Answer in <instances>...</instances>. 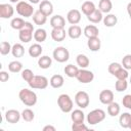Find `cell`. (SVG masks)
Returning a JSON list of instances; mask_svg holds the SVG:
<instances>
[{
  "label": "cell",
  "instance_id": "9c48e42d",
  "mask_svg": "<svg viewBox=\"0 0 131 131\" xmlns=\"http://www.w3.org/2000/svg\"><path fill=\"white\" fill-rule=\"evenodd\" d=\"M76 79L78 80V82H80L82 84H87V83H90V82L93 81L94 74L89 70L80 69L78 74H77V76H76Z\"/></svg>",
  "mask_w": 131,
  "mask_h": 131
},
{
  "label": "cell",
  "instance_id": "ac0fdd59",
  "mask_svg": "<svg viewBox=\"0 0 131 131\" xmlns=\"http://www.w3.org/2000/svg\"><path fill=\"white\" fill-rule=\"evenodd\" d=\"M28 52H29V55L31 56V57H39V56H41V54H42V52H43V48H42V46L40 45V43H34V44H32L30 47H29V50H28Z\"/></svg>",
  "mask_w": 131,
  "mask_h": 131
},
{
  "label": "cell",
  "instance_id": "ee69618b",
  "mask_svg": "<svg viewBox=\"0 0 131 131\" xmlns=\"http://www.w3.org/2000/svg\"><path fill=\"white\" fill-rule=\"evenodd\" d=\"M122 67L126 70H131V54H126L122 58Z\"/></svg>",
  "mask_w": 131,
  "mask_h": 131
},
{
  "label": "cell",
  "instance_id": "ba28073f",
  "mask_svg": "<svg viewBox=\"0 0 131 131\" xmlns=\"http://www.w3.org/2000/svg\"><path fill=\"white\" fill-rule=\"evenodd\" d=\"M75 102L80 108H86L89 105L90 98L87 92L85 91H78L75 95Z\"/></svg>",
  "mask_w": 131,
  "mask_h": 131
},
{
  "label": "cell",
  "instance_id": "74e56055",
  "mask_svg": "<svg viewBox=\"0 0 131 131\" xmlns=\"http://www.w3.org/2000/svg\"><path fill=\"white\" fill-rule=\"evenodd\" d=\"M128 88V82L127 80H119L117 79L115 83V89L117 92H123Z\"/></svg>",
  "mask_w": 131,
  "mask_h": 131
},
{
  "label": "cell",
  "instance_id": "83f0119b",
  "mask_svg": "<svg viewBox=\"0 0 131 131\" xmlns=\"http://www.w3.org/2000/svg\"><path fill=\"white\" fill-rule=\"evenodd\" d=\"M87 19H88L90 23H92V24H98V23H100V21L103 19L102 12H101L99 9H96V10H94L91 14H89V15L87 16Z\"/></svg>",
  "mask_w": 131,
  "mask_h": 131
},
{
  "label": "cell",
  "instance_id": "8fae6325",
  "mask_svg": "<svg viewBox=\"0 0 131 131\" xmlns=\"http://www.w3.org/2000/svg\"><path fill=\"white\" fill-rule=\"evenodd\" d=\"M67 35L68 32H66L64 28H53L51 31V38L55 42H62Z\"/></svg>",
  "mask_w": 131,
  "mask_h": 131
},
{
  "label": "cell",
  "instance_id": "e0dca14e",
  "mask_svg": "<svg viewBox=\"0 0 131 131\" xmlns=\"http://www.w3.org/2000/svg\"><path fill=\"white\" fill-rule=\"evenodd\" d=\"M49 84H50V86H51L52 88L58 89V88H60V87L63 86V84H64V79H63V77H62L61 75H57V74H56V75H53V76L50 78Z\"/></svg>",
  "mask_w": 131,
  "mask_h": 131
},
{
  "label": "cell",
  "instance_id": "f35d334b",
  "mask_svg": "<svg viewBox=\"0 0 131 131\" xmlns=\"http://www.w3.org/2000/svg\"><path fill=\"white\" fill-rule=\"evenodd\" d=\"M11 49H12V46L9 42L7 41H2L1 44H0V53L2 55H7L8 53L11 52Z\"/></svg>",
  "mask_w": 131,
  "mask_h": 131
},
{
  "label": "cell",
  "instance_id": "44dd1931",
  "mask_svg": "<svg viewBox=\"0 0 131 131\" xmlns=\"http://www.w3.org/2000/svg\"><path fill=\"white\" fill-rule=\"evenodd\" d=\"M87 46L88 48L93 51V52H96L100 49V46H101V42L99 40L98 37H93V38H88V41H87Z\"/></svg>",
  "mask_w": 131,
  "mask_h": 131
},
{
  "label": "cell",
  "instance_id": "836d02e7",
  "mask_svg": "<svg viewBox=\"0 0 131 131\" xmlns=\"http://www.w3.org/2000/svg\"><path fill=\"white\" fill-rule=\"evenodd\" d=\"M11 54L14 57H21L25 54V48H24L23 44H20V43L13 44L12 49H11Z\"/></svg>",
  "mask_w": 131,
  "mask_h": 131
},
{
  "label": "cell",
  "instance_id": "7a4b0ae2",
  "mask_svg": "<svg viewBox=\"0 0 131 131\" xmlns=\"http://www.w3.org/2000/svg\"><path fill=\"white\" fill-rule=\"evenodd\" d=\"M34 32L35 29L33 24L30 21H26L24 28L18 33V38L23 43H29L34 38Z\"/></svg>",
  "mask_w": 131,
  "mask_h": 131
},
{
  "label": "cell",
  "instance_id": "cb8c5ba5",
  "mask_svg": "<svg viewBox=\"0 0 131 131\" xmlns=\"http://www.w3.org/2000/svg\"><path fill=\"white\" fill-rule=\"evenodd\" d=\"M71 119L73 121V123H77V122H84L85 120V114L84 112L82 111V108H77V110H74L72 111V114H71Z\"/></svg>",
  "mask_w": 131,
  "mask_h": 131
},
{
  "label": "cell",
  "instance_id": "7c38bea8",
  "mask_svg": "<svg viewBox=\"0 0 131 131\" xmlns=\"http://www.w3.org/2000/svg\"><path fill=\"white\" fill-rule=\"evenodd\" d=\"M98 99L102 104H106L107 105V104H110L111 102L114 101V93L110 89H104L99 93Z\"/></svg>",
  "mask_w": 131,
  "mask_h": 131
},
{
  "label": "cell",
  "instance_id": "8992f818",
  "mask_svg": "<svg viewBox=\"0 0 131 131\" xmlns=\"http://www.w3.org/2000/svg\"><path fill=\"white\" fill-rule=\"evenodd\" d=\"M28 84L32 89H45L48 86L49 81L45 76H39V75L36 76L35 75L34 78Z\"/></svg>",
  "mask_w": 131,
  "mask_h": 131
},
{
  "label": "cell",
  "instance_id": "8d00e7d4",
  "mask_svg": "<svg viewBox=\"0 0 131 131\" xmlns=\"http://www.w3.org/2000/svg\"><path fill=\"white\" fill-rule=\"evenodd\" d=\"M21 119L26 122H32L35 119V113L31 108H25L21 112Z\"/></svg>",
  "mask_w": 131,
  "mask_h": 131
},
{
  "label": "cell",
  "instance_id": "f6af8a7d",
  "mask_svg": "<svg viewBox=\"0 0 131 131\" xmlns=\"http://www.w3.org/2000/svg\"><path fill=\"white\" fill-rule=\"evenodd\" d=\"M122 104L124 107L131 110V94H127L122 98Z\"/></svg>",
  "mask_w": 131,
  "mask_h": 131
},
{
  "label": "cell",
  "instance_id": "5b68a950",
  "mask_svg": "<svg viewBox=\"0 0 131 131\" xmlns=\"http://www.w3.org/2000/svg\"><path fill=\"white\" fill-rule=\"evenodd\" d=\"M16 12L23 17H31L35 11L32 6V3L19 1L18 3H16Z\"/></svg>",
  "mask_w": 131,
  "mask_h": 131
},
{
  "label": "cell",
  "instance_id": "52a82bcc",
  "mask_svg": "<svg viewBox=\"0 0 131 131\" xmlns=\"http://www.w3.org/2000/svg\"><path fill=\"white\" fill-rule=\"evenodd\" d=\"M53 58L57 62H66L70 58V52L69 50L63 46H58L53 50Z\"/></svg>",
  "mask_w": 131,
  "mask_h": 131
},
{
  "label": "cell",
  "instance_id": "f546056e",
  "mask_svg": "<svg viewBox=\"0 0 131 131\" xmlns=\"http://www.w3.org/2000/svg\"><path fill=\"white\" fill-rule=\"evenodd\" d=\"M76 62H77L78 67H80L81 69H86L89 66L90 60H89V58H88L87 55L80 53V54H78L76 56Z\"/></svg>",
  "mask_w": 131,
  "mask_h": 131
},
{
  "label": "cell",
  "instance_id": "7dc6e473",
  "mask_svg": "<svg viewBox=\"0 0 131 131\" xmlns=\"http://www.w3.org/2000/svg\"><path fill=\"white\" fill-rule=\"evenodd\" d=\"M43 131H55V127L52 125H46L43 127Z\"/></svg>",
  "mask_w": 131,
  "mask_h": 131
},
{
  "label": "cell",
  "instance_id": "277c9868",
  "mask_svg": "<svg viewBox=\"0 0 131 131\" xmlns=\"http://www.w3.org/2000/svg\"><path fill=\"white\" fill-rule=\"evenodd\" d=\"M57 104H58V107L60 108V111L63 113H70L73 111L74 102L68 94H64V93L60 94L57 97Z\"/></svg>",
  "mask_w": 131,
  "mask_h": 131
},
{
  "label": "cell",
  "instance_id": "ffe728a7",
  "mask_svg": "<svg viewBox=\"0 0 131 131\" xmlns=\"http://www.w3.org/2000/svg\"><path fill=\"white\" fill-rule=\"evenodd\" d=\"M68 36L71 39H78L80 38V36L82 35V29L78 26V25H72L69 29H68Z\"/></svg>",
  "mask_w": 131,
  "mask_h": 131
},
{
  "label": "cell",
  "instance_id": "ab89813d",
  "mask_svg": "<svg viewBox=\"0 0 131 131\" xmlns=\"http://www.w3.org/2000/svg\"><path fill=\"white\" fill-rule=\"evenodd\" d=\"M34 73H33V71L31 70V69H25V70H23L21 71V78L26 81V82H30L33 78H34Z\"/></svg>",
  "mask_w": 131,
  "mask_h": 131
},
{
  "label": "cell",
  "instance_id": "7bdbcfd3",
  "mask_svg": "<svg viewBox=\"0 0 131 131\" xmlns=\"http://www.w3.org/2000/svg\"><path fill=\"white\" fill-rule=\"evenodd\" d=\"M121 68H122V64L121 63H119V62H112V63H110L108 68H107V71H108V73L111 75L114 76Z\"/></svg>",
  "mask_w": 131,
  "mask_h": 131
},
{
  "label": "cell",
  "instance_id": "f5cc1de1",
  "mask_svg": "<svg viewBox=\"0 0 131 131\" xmlns=\"http://www.w3.org/2000/svg\"><path fill=\"white\" fill-rule=\"evenodd\" d=\"M130 84H131V77H130Z\"/></svg>",
  "mask_w": 131,
  "mask_h": 131
},
{
  "label": "cell",
  "instance_id": "60d3db41",
  "mask_svg": "<svg viewBox=\"0 0 131 131\" xmlns=\"http://www.w3.org/2000/svg\"><path fill=\"white\" fill-rule=\"evenodd\" d=\"M117 79H119V80H127V78L129 77V74H128V70H126V69H124L123 67L114 75Z\"/></svg>",
  "mask_w": 131,
  "mask_h": 131
},
{
  "label": "cell",
  "instance_id": "d590c367",
  "mask_svg": "<svg viewBox=\"0 0 131 131\" xmlns=\"http://www.w3.org/2000/svg\"><path fill=\"white\" fill-rule=\"evenodd\" d=\"M8 70L11 73H19L23 71V63L18 60L10 61L8 64Z\"/></svg>",
  "mask_w": 131,
  "mask_h": 131
},
{
  "label": "cell",
  "instance_id": "d4e9b609",
  "mask_svg": "<svg viewBox=\"0 0 131 131\" xmlns=\"http://www.w3.org/2000/svg\"><path fill=\"white\" fill-rule=\"evenodd\" d=\"M102 21H103V25H104L105 27L112 28V27H114V26L117 25V23H118V17H117V15H115V14L106 13V15L103 16Z\"/></svg>",
  "mask_w": 131,
  "mask_h": 131
},
{
  "label": "cell",
  "instance_id": "681fc988",
  "mask_svg": "<svg viewBox=\"0 0 131 131\" xmlns=\"http://www.w3.org/2000/svg\"><path fill=\"white\" fill-rule=\"evenodd\" d=\"M29 2L32 4H37V3H40L41 0H29Z\"/></svg>",
  "mask_w": 131,
  "mask_h": 131
},
{
  "label": "cell",
  "instance_id": "2e32d148",
  "mask_svg": "<svg viewBox=\"0 0 131 131\" xmlns=\"http://www.w3.org/2000/svg\"><path fill=\"white\" fill-rule=\"evenodd\" d=\"M50 26L52 27V29L53 28H64L66 19L62 15H59V14L53 15L50 18Z\"/></svg>",
  "mask_w": 131,
  "mask_h": 131
},
{
  "label": "cell",
  "instance_id": "5bb4252c",
  "mask_svg": "<svg viewBox=\"0 0 131 131\" xmlns=\"http://www.w3.org/2000/svg\"><path fill=\"white\" fill-rule=\"evenodd\" d=\"M39 10L46 16H50L53 13V4L49 0H42L39 4Z\"/></svg>",
  "mask_w": 131,
  "mask_h": 131
},
{
  "label": "cell",
  "instance_id": "b9f144b4",
  "mask_svg": "<svg viewBox=\"0 0 131 131\" xmlns=\"http://www.w3.org/2000/svg\"><path fill=\"white\" fill-rule=\"evenodd\" d=\"M72 130L73 131H87L88 126L85 125L84 122H77V123H73Z\"/></svg>",
  "mask_w": 131,
  "mask_h": 131
},
{
  "label": "cell",
  "instance_id": "f1b7e54d",
  "mask_svg": "<svg viewBox=\"0 0 131 131\" xmlns=\"http://www.w3.org/2000/svg\"><path fill=\"white\" fill-rule=\"evenodd\" d=\"M47 38V33L44 29L42 28H39L37 30H35L34 32V40L37 42V43H42L46 40Z\"/></svg>",
  "mask_w": 131,
  "mask_h": 131
},
{
  "label": "cell",
  "instance_id": "1f68e13d",
  "mask_svg": "<svg viewBox=\"0 0 131 131\" xmlns=\"http://www.w3.org/2000/svg\"><path fill=\"white\" fill-rule=\"evenodd\" d=\"M121 112V106L118 102H111L110 104H107V114L111 117H117Z\"/></svg>",
  "mask_w": 131,
  "mask_h": 131
},
{
  "label": "cell",
  "instance_id": "d6986e66",
  "mask_svg": "<svg viewBox=\"0 0 131 131\" xmlns=\"http://www.w3.org/2000/svg\"><path fill=\"white\" fill-rule=\"evenodd\" d=\"M83 33L87 38H93V37H98L99 30L95 25H88L84 28Z\"/></svg>",
  "mask_w": 131,
  "mask_h": 131
},
{
  "label": "cell",
  "instance_id": "c3c4849f",
  "mask_svg": "<svg viewBox=\"0 0 131 131\" xmlns=\"http://www.w3.org/2000/svg\"><path fill=\"white\" fill-rule=\"evenodd\" d=\"M127 12H128L129 17H130V19H131V2H129L128 5H127Z\"/></svg>",
  "mask_w": 131,
  "mask_h": 131
},
{
  "label": "cell",
  "instance_id": "816d5d0a",
  "mask_svg": "<svg viewBox=\"0 0 131 131\" xmlns=\"http://www.w3.org/2000/svg\"><path fill=\"white\" fill-rule=\"evenodd\" d=\"M129 129L131 130V123H130V126H129Z\"/></svg>",
  "mask_w": 131,
  "mask_h": 131
},
{
  "label": "cell",
  "instance_id": "f907efd6",
  "mask_svg": "<svg viewBox=\"0 0 131 131\" xmlns=\"http://www.w3.org/2000/svg\"><path fill=\"white\" fill-rule=\"evenodd\" d=\"M10 2H12V3H18L19 1H21V0H9Z\"/></svg>",
  "mask_w": 131,
  "mask_h": 131
},
{
  "label": "cell",
  "instance_id": "9a60e30c",
  "mask_svg": "<svg viewBox=\"0 0 131 131\" xmlns=\"http://www.w3.org/2000/svg\"><path fill=\"white\" fill-rule=\"evenodd\" d=\"M67 20L71 25H77L81 20V12L78 9H71L67 13Z\"/></svg>",
  "mask_w": 131,
  "mask_h": 131
},
{
  "label": "cell",
  "instance_id": "30bf717a",
  "mask_svg": "<svg viewBox=\"0 0 131 131\" xmlns=\"http://www.w3.org/2000/svg\"><path fill=\"white\" fill-rule=\"evenodd\" d=\"M20 118H21V113H19L17 110L11 108V110L6 111L5 113V120L10 124L18 123Z\"/></svg>",
  "mask_w": 131,
  "mask_h": 131
},
{
  "label": "cell",
  "instance_id": "bcb514c9",
  "mask_svg": "<svg viewBox=\"0 0 131 131\" xmlns=\"http://www.w3.org/2000/svg\"><path fill=\"white\" fill-rule=\"evenodd\" d=\"M9 78H10V76H9V74L7 72H5V71H1L0 72V81L1 82H6V81L9 80Z\"/></svg>",
  "mask_w": 131,
  "mask_h": 131
},
{
  "label": "cell",
  "instance_id": "603a6c76",
  "mask_svg": "<svg viewBox=\"0 0 131 131\" xmlns=\"http://www.w3.org/2000/svg\"><path fill=\"white\" fill-rule=\"evenodd\" d=\"M32 17H33L34 24H35V25H38V26L44 25V24L46 23V20H47V16H46L44 13H42L39 9L34 12V14L32 15Z\"/></svg>",
  "mask_w": 131,
  "mask_h": 131
},
{
  "label": "cell",
  "instance_id": "4316f807",
  "mask_svg": "<svg viewBox=\"0 0 131 131\" xmlns=\"http://www.w3.org/2000/svg\"><path fill=\"white\" fill-rule=\"evenodd\" d=\"M98 9L102 13H110L113 9V3L111 0H99Z\"/></svg>",
  "mask_w": 131,
  "mask_h": 131
},
{
  "label": "cell",
  "instance_id": "4fadbf2b",
  "mask_svg": "<svg viewBox=\"0 0 131 131\" xmlns=\"http://www.w3.org/2000/svg\"><path fill=\"white\" fill-rule=\"evenodd\" d=\"M14 13V8L8 3L0 4V17L1 18H10Z\"/></svg>",
  "mask_w": 131,
  "mask_h": 131
},
{
  "label": "cell",
  "instance_id": "3957f363",
  "mask_svg": "<svg viewBox=\"0 0 131 131\" xmlns=\"http://www.w3.org/2000/svg\"><path fill=\"white\" fill-rule=\"evenodd\" d=\"M105 112L101 108H95L88 113L86 117V121L89 125H96L100 122H102L105 119Z\"/></svg>",
  "mask_w": 131,
  "mask_h": 131
},
{
  "label": "cell",
  "instance_id": "e575fe53",
  "mask_svg": "<svg viewBox=\"0 0 131 131\" xmlns=\"http://www.w3.org/2000/svg\"><path fill=\"white\" fill-rule=\"evenodd\" d=\"M25 24H26V21H25L21 17H13V18L11 19V21H10L11 28H12L13 30H18V31H20V30L24 28Z\"/></svg>",
  "mask_w": 131,
  "mask_h": 131
},
{
  "label": "cell",
  "instance_id": "484cf974",
  "mask_svg": "<svg viewBox=\"0 0 131 131\" xmlns=\"http://www.w3.org/2000/svg\"><path fill=\"white\" fill-rule=\"evenodd\" d=\"M119 123H120V126L122 128H129L130 126V123H131V114L130 113H123L120 115V118H119Z\"/></svg>",
  "mask_w": 131,
  "mask_h": 131
},
{
  "label": "cell",
  "instance_id": "7402d4cb",
  "mask_svg": "<svg viewBox=\"0 0 131 131\" xmlns=\"http://www.w3.org/2000/svg\"><path fill=\"white\" fill-rule=\"evenodd\" d=\"M96 6L95 4L92 2V1H85L82 5H81V11L86 15L88 16L89 14H91L94 10H96Z\"/></svg>",
  "mask_w": 131,
  "mask_h": 131
},
{
  "label": "cell",
  "instance_id": "d6a6232c",
  "mask_svg": "<svg viewBox=\"0 0 131 131\" xmlns=\"http://www.w3.org/2000/svg\"><path fill=\"white\" fill-rule=\"evenodd\" d=\"M63 72H64V74L68 77H70V78H76V76H77V74L79 72V69H78L77 66H74V64L70 63V64H67L64 67Z\"/></svg>",
  "mask_w": 131,
  "mask_h": 131
},
{
  "label": "cell",
  "instance_id": "6da1fadb",
  "mask_svg": "<svg viewBox=\"0 0 131 131\" xmlns=\"http://www.w3.org/2000/svg\"><path fill=\"white\" fill-rule=\"evenodd\" d=\"M18 97L27 106H34L37 103V94L31 89L23 88L18 93Z\"/></svg>",
  "mask_w": 131,
  "mask_h": 131
},
{
  "label": "cell",
  "instance_id": "4dcf8cb0",
  "mask_svg": "<svg viewBox=\"0 0 131 131\" xmlns=\"http://www.w3.org/2000/svg\"><path fill=\"white\" fill-rule=\"evenodd\" d=\"M51 64H52V58L49 57L48 55H42L38 59V66L41 69H44V70L49 69L51 67Z\"/></svg>",
  "mask_w": 131,
  "mask_h": 131
}]
</instances>
